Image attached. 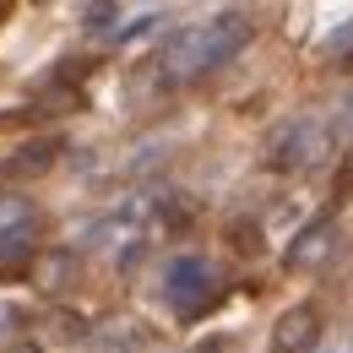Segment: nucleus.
Returning a JSON list of instances; mask_svg holds the SVG:
<instances>
[{
	"instance_id": "1",
	"label": "nucleus",
	"mask_w": 353,
	"mask_h": 353,
	"mask_svg": "<svg viewBox=\"0 0 353 353\" xmlns=\"http://www.w3.org/2000/svg\"><path fill=\"white\" fill-rule=\"evenodd\" d=\"M250 17L245 11H223L218 22H207V28H179L174 39L163 44V65H169V77L185 82V77H207V71H218L228 65L239 49L250 44Z\"/></svg>"
},
{
	"instance_id": "2",
	"label": "nucleus",
	"mask_w": 353,
	"mask_h": 353,
	"mask_svg": "<svg viewBox=\"0 0 353 353\" xmlns=\"http://www.w3.org/2000/svg\"><path fill=\"white\" fill-rule=\"evenodd\" d=\"M326 147H332V136H326L321 120H310V114L283 120L272 131V141H266V169L272 174H305V169H315L326 158Z\"/></svg>"
},
{
	"instance_id": "3",
	"label": "nucleus",
	"mask_w": 353,
	"mask_h": 353,
	"mask_svg": "<svg viewBox=\"0 0 353 353\" xmlns=\"http://www.w3.org/2000/svg\"><path fill=\"white\" fill-rule=\"evenodd\" d=\"M163 294H169V305H174V315H185V321H196V315H207V310L218 305V272L201 261V256H179V261H169V272H163Z\"/></svg>"
},
{
	"instance_id": "4",
	"label": "nucleus",
	"mask_w": 353,
	"mask_h": 353,
	"mask_svg": "<svg viewBox=\"0 0 353 353\" xmlns=\"http://www.w3.org/2000/svg\"><path fill=\"white\" fill-rule=\"evenodd\" d=\"M321 343V310L315 305H288L272 326V353H310Z\"/></svg>"
},
{
	"instance_id": "5",
	"label": "nucleus",
	"mask_w": 353,
	"mask_h": 353,
	"mask_svg": "<svg viewBox=\"0 0 353 353\" xmlns=\"http://www.w3.org/2000/svg\"><path fill=\"white\" fill-rule=\"evenodd\" d=\"M332 250H337V223H332V218H315V223L299 228V239L288 245L283 261H288V272H315Z\"/></svg>"
},
{
	"instance_id": "6",
	"label": "nucleus",
	"mask_w": 353,
	"mask_h": 353,
	"mask_svg": "<svg viewBox=\"0 0 353 353\" xmlns=\"http://www.w3.org/2000/svg\"><path fill=\"white\" fill-rule=\"evenodd\" d=\"M60 152H65L60 136H33V141H22V147L6 158V174L11 179H39V174H49V169L60 163Z\"/></svg>"
},
{
	"instance_id": "7",
	"label": "nucleus",
	"mask_w": 353,
	"mask_h": 353,
	"mask_svg": "<svg viewBox=\"0 0 353 353\" xmlns=\"http://www.w3.org/2000/svg\"><path fill=\"white\" fill-rule=\"evenodd\" d=\"M0 239H33V201L0 196Z\"/></svg>"
},
{
	"instance_id": "8",
	"label": "nucleus",
	"mask_w": 353,
	"mask_h": 353,
	"mask_svg": "<svg viewBox=\"0 0 353 353\" xmlns=\"http://www.w3.org/2000/svg\"><path fill=\"white\" fill-rule=\"evenodd\" d=\"M33 266V239H0V277H22Z\"/></svg>"
},
{
	"instance_id": "9",
	"label": "nucleus",
	"mask_w": 353,
	"mask_h": 353,
	"mask_svg": "<svg viewBox=\"0 0 353 353\" xmlns=\"http://www.w3.org/2000/svg\"><path fill=\"white\" fill-rule=\"evenodd\" d=\"M71 109H82V92L71 88V82H54V88L39 98V114H71Z\"/></svg>"
},
{
	"instance_id": "10",
	"label": "nucleus",
	"mask_w": 353,
	"mask_h": 353,
	"mask_svg": "<svg viewBox=\"0 0 353 353\" xmlns=\"http://www.w3.org/2000/svg\"><path fill=\"white\" fill-rule=\"evenodd\" d=\"M228 245H234L239 256H261V250H266V245H261V228H256V223H245V218L228 223Z\"/></svg>"
},
{
	"instance_id": "11",
	"label": "nucleus",
	"mask_w": 353,
	"mask_h": 353,
	"mask_svg": "<svg viewBox=\"0 0 353 353\" xmlns=\"http://www.w3.org/2000/svg\"><path fill=\"white\" fill-rule=\"evenodd\" d=\"M326 136H337L343 147H353V92L343 98V103H337V125H332Z\"/></svg>"
},
{
	"instance_id": "12",
	"label": "nucleus",
	"mask_w": 353,
	"mask_h": 353,
	"mask_svg": "<svg viewBox=\"0 0 353 353\" xmlns=\"http://www.w3.org/2000/svg\"><path fill=\"white\" fill-rule=\"evenodd\" d=\"M114 17H120V6H82V22L88 28H109Z\"/></svg>"
},
{
	"instance_id": "13",
	"label": "nucleus",
	"mask_w": 353,
	"mask_h": 353,
	"mask_svg": "<svg viewBox=\"0 0 353 353\" xmlns=\"http://www.w3.org/2000/svg\"><path fill=\"white\" fill-rule=\"evenodd\" d=\"M54 332H60V337H82L88 326H82V315H71V310H60V315H54Z\"/></svg>"
},
{
	"instance_id": "14",
	"label": "nucleus",
	"mask_w": 353,
	"mask_h": 353,
	"mask_svg": "<svg viewBox=\"0 0 353 353\" xmlns=\"http://www.w3.org/2000/svg\"><path fill=\"white\" fill-rule=\"evenodd\" d=\"M190 353H234V343L228 337H207V343H196Z\"/></svg>"
},
{
	"instance_id": "15",
	"label": "nucleus",
	"mask_w": 353,
	"mask_h": 353,
	"mask_svg": "<svg viewBox=\"0 0 353 353\" xmlns=\"http://www.w3.org/2000/svg\"><path fill=\"white\" fill-rule=\"evenodd\" d=\"M11 321H22V310H17V305H0V332H11Z\"/></svg>"
},
{
	"instance_id": "16",
	"label": "nucleus",
	"mask_w": 353,
	"mask_h": 353,
	"mask_svg": "<svg viewBox=\"0 0 353 353\" xmlns=\"http://www.w3.org/2000/svg\"><path fill=\"white\" fill-rule=\"evenodd\" d=\"M11 353H44V348H33V343H22V348H11Z\"/></svg>"
},
{
	"instance_id": "17",
	"label": "nucleus",
	"mask_w": 353,
	"mask_h": 353,
	"mask_svg": "<svg viewBox=\"0 0 353 353\" xmlns=\"http://www.w3.org/2000/svg\"><path fill=\"white\" fill-rule=\"evenodd\" d=\"M348 71H353V60H348Z\"/></svg>"
}]
</instances>
